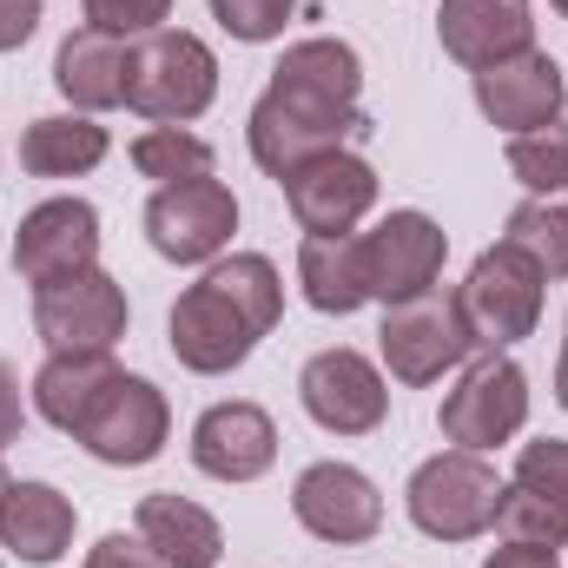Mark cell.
Segmentation results:
<instances>
[{
	"label": "cell",
	"mask_w": 568,
	"mask_h": 568,
	"mask_svg": "<svg viewBox=\"0 0 568 568\" xmlns=\"http://www.w3.org/2000/svg\"><path fill=\"white\" fill-rule=\"evenodd\" d=\"M377 357H384V377L404 390H424V384H443L449 371H463L476 357V331L463 317V297L449 284H429L404 304H384Z\"/></svg>",
	"instance_id": "1"
},
{
	"label": "cell",
	"mask_w": 568,
	"mask_h": 568,
	"mask_svg": "<svg viewBox=\"0 0 568 568\" xmlns=\"http://www.w3.org/2000/svg\"><path fill=\"white\" fill-rule=\"evenodd\" d=\"M219 100V53L185 33V27H159L133 40V87L126 106L145 126H192L205 106Z\"/></svg>",
	"instance_id": "2"
},
{
	"label": "cell",
	"mask_w": 568,
	"mask_h": 568,
	"mask_svg": "<svg viewBox=\"0 0 568 568\" xmlns=\"http://www.w3.org/2000/svg\"><path fill=\"white\" fill-rule=\"evenodd\" d=\"M371 133V113L364 106H324V100H304V93H284L265 80V93L252 100V120H245V140H252V159L258 172L272 179H291L297 165L337 152V145L364 140Z\"/></svg>",
	"instance_id": "3"
},
{
	"label": "cell",
	"mask_w": 568,
	"mask_h": 568,
	"mask_svg": "<svg viewBox=\"0 0 568 568\" xmlns=\"http://www.w3.org/2000/svg\"><path fill=\"white\" fill-rule=\"evenodd\" d=\"M496 503H503V476L489 469V456L476 449H436L429 463L410 469L404 509L429 542H476L496 529Z\"/></svg>",
	"instance_id": "4"
},
{
	"label": "cell",
	"mask_w": 568,
	"mask_h": 568,
	"mask_svg": "<svg viewBox=\"0 0 568 568\" xmlns=\"http://www.w3.org/2000/svg\"><path fill=\"white\" fill-rule=\"evenodd\" d=\"M523 424H529V371L509 351H476L456 371V384L443 390V410H436L443 443L449 449H476V456L509 443Z\"/></svg>",
	"instance_id": "5"
},
{
	"label": "cell",
	"mask_w": 568,
	"mask_h": 568,
	"mask_svg": "<svg viewBox=\"0 0 568 568\" xmlns=\"http://www.w3.org/2000/svg\"><path fill=\"white\" fill-rule=\"evenodd\" d=\"M542 284H549L542 265L523 245H509V239H496L489 252H476L469 278L456 284L463 317L476 331V351H509V344L536 337V324H542Z\"/></svg>",
	"instance_id": "6"
},
{
	"label": "cell",
	"mask_w": 568,
	"mask_h": 568,
	"mask_svg": "<svg viewBox=\"0 0 568 568\" xmlns=\"http://www.w3.org/2000/svg\"><path fill=\"white\" fill-rule=\"evenodd\" d=\"M239 232V199L225 179H172L145 199V239L165 265H212Z\"/></svg>",
	"instance_id": "7"
},
{
	"label": "cell",
	"mask_w": 568,
	"mask_h": 568,
	"mask_svg": "<svg viewBox=\"0 0 568 568\" xmlns=\"http://www.w3.org/2000/svg\"><path fill=\"white\" fill-rule=\"evenodd\" d=\"M126 317H133L126 284L100 265L33 291V337L47 351H113L126 337Z\"/></svg>",
	"instance_id": "8"
},
{
	"label": "cell",
	"mask_w": 568,
	"mask_h": 568,
	"mask_svg": "<svg viewBox=\"0 0 568 568\" xmlns=\"http://www.w3.org/2000/svg\"><path fill=\"white\" fill-rule=\"evenodd\" d=\"M297 404H304L311 424L331 429V436H371L390 417V377L364 351L337 344V351H317L297 371Z\"/></svg>",
	"instance_id": "9"
},
{
	"label": "cell",
	"mask_w": 568,
	"mask_h": 568,
	"mask_svg": "<svg viewBox=\"0 0 568 568\" xmlns=\"http://www.w3.org/2000/svg\"><path fill=\"white\" fill-rule=\"evenodd\" d=\"M258 337H265L258 317H252L245 304H232L212 278L185 284L179 304H172V317H165V344H172V357H179L192 377H225V371H239V364L258 351Z\"/></svg>",
	"instance_id": "10"
},
{
	"label": "cell",
	"mask_w": 568,
	"mask_h": 568,
	"mask_svg": "<svg viewBox=\"0 0 568 568\" xmlns=\"http://www.w3.org/2000/svg\"><path fill=\"white\" fill-rule=\"evenodd\" d=\"M364 245V284H371V304H404L443 278V258H449V232L404 205V212H384L371 232H357Z\"/></svg>",
	"instance_id": "11"
},
{
	"label": "cell",
	"mask_w": 568,
	"mask_h": 568,
	"mask_svg": "<svg viewBox=\"0 0 568 568\" xmlns=\"http://www.w3.org/2000/svg\"><path fill=\"white\" fill-rule=\"evenodd\" d=\"M291 516H297L304 536H317V542H331V549H357V542H371V536L384 529V496H377V483H371L357 463L324 456V463L297 469V483H291Z\"/></svg>",
	"instance_id": "12"
},
{
	"label": "cell",
	"mask_w": 568,
	"mask_h": 568,
	"mask_svg": "<svg viewBox=\"0 0 568 568\" xmlns=\"http://www.w3.org/2000/svg\"><path fill=\"white\" fill-rule=\"evenodd\" d=\"M278 185H284V205H291V219H297L304 239L357 232V225L371 219V205H377V165H371L364 152H351V145H337V152L297 165Z\"/></svg>",
	"instance_id": "13"
},
{
	"label": "cell",
	"mask_w": 568,
	"mask_h": 568,
	"mask_svg": "<svg viewBox=\"0 0 568 568\" xmlns=\"http://www.w3.org/2000/svg\"><path fill=\"white\" fill-rule=\"evenodd\" d=\"M165 436H172V404H165V390L152 377H133V371H120V384L100 397V410L73 429V443L106 469L152 463L165 449Z\"/></svg>",
	"instance_id": "14"
},
{
	"label": "cell",
	"mask_w": 568,
	"mask_h": 568,
	"mask_svg": "<svg viewBox=\"0 0 568 568\" xmlns=\"http://www.w3.org/2000/svg\"><path fill=\"white\" fill-rule=\"evenodd\" d=\"M100 265V212L93 199H40L20 232H13V272L33 284H53V278H73V272H93Z\"/></svg>",
	"instance_id": "15"
},
{
	"label": "cell",
	"mask_w": 568,
	"mask_h": 568,
	"mask_svg": "<svg viewBox=\"0 0 568 568\" xmlns=\"http://www.w3.org/2000/svg\"><path fill=\"white\" fill-rule=\"evenodd\" d=\"M469 80H476V106H483V120H489V126H503V133L556 126V120H562V106H568L562 67H556L542 47L509 53V60H496V67L469 73Z\"/></svg>",
	"instance_id": "16"
},
{
	"label": "cell",
	"mask_w": 568,
	"mask_h": 568,
	"mask_svg": "<svg viewBox=\"0 0 568 568\" xmlns=\"http://www.w3.org/2000/svg\"><path fill=\"white\" fill-rule=\"evenodd\" d=\"M192 463L212 483H258V476H272V463H278V424H272V410L245 404V397L212 404L192 424Z\"/></svg>",
	"instance_id": "17"
},
{
	"label": "cell",
	"mask_w": 568,
	"mask_h": 568,
	"mask_svg": "<svg viewBox=\"0 0 568 568\" xmlns=\"http://www.w3.org/2000/svg\"><path fill=\"white\" fill-rule=\"evenodd\" d=\"M436 40L456 67L483 73V67L536 47V7L529 0H443L436 7Z\"/></svg>",
	"instance_id": "18"
},
{
	"label": "cell",
	"mask_w": 568,
	"mask_h": 568,
	"mask_svg": "<svg viewBox=\"0 0 568 568\" xmlns=\"http://www.w3.org/2000/svg\"><path fill=\"white\" fill-rule=\"evenodd\" d=\"M53 87H60V100L73 106V113H113V106H126V87H133V40H120V33H100V27H73L67 40H60V53H53Z\"/></svg>",
	"instance_id": "19"
},
{
	"label": "cell",
	"mask_w": 568,
	"mask_h": 568,
	"mask_svg": "<svg viewBox=\"0 0 568 568\" xmlns=\"http://www.w3.org/2000/svg\"><path fill=\"white\" fill-rule=\"evenodd\" d=\"M73 529H80V509L73 496H60L53 483L27 476V483H7L0 496V549L27 568H53L73 549Z\"/></svg>",
	"instance_id": "20"
},
{
	"label": "cell",
	"mask_w": 568,
	"mask_h": 568,
	"mask_svg": "<svg viewBox=\"0 0 568 568\" xmlns=\"http://www.w3.org/2000/svg\"><path fill=\"white\" fill-rule=\"evenodd\" d=\"M133 536H140L165 568H219V556H225V529H219V516L199 509V503L179 496V489H152V496H140V509H133Z\"/></svg>",
	"instance_id": "21"
},
{
	"label": "cell",
	"mask_w": 568,
	"mask_h": 568,
	"mask_svg": "<svg viewBox=\"0 0 568 568\" xmlns=\"http://www.w3.org/2000/svg\"><path fill=\"white\" fill-rule=\"evenodd\" d=\"M113 384H120L113 351H47V364L33 371V410H40V424L73 436V429L100 410V397Z\"/></svg>",
	"instance_id": "22"
},
{
	"label": "cell",
	"mask_w": 568,
	"mask_h": 568,
	"mask_svg": "<svg viewBox=\"0 0 568 568\" xmlns=\"http://www.w3.org/2000/svg\"><path fill=\"white\" fill-rule=\"evenodd\" d=\"M272 87L324 100V106H364V53L351 40H337V33L291 40L278 53V67H272Z\"/></svg>",
	"instance_id": "23"
},
{
	"label": "cell",
	"mask_w": 568,
	"mask_h": 568,
	"mask_svg": "<svg viewBox=\"0 0 568 568\" xmlns=\"http://www.w3.org/2000/svg\"><path fill=\"white\" fill-rule=\"evenodd\" d=\"M297 291L311 311L324 317H351L371 304V284H364V245L357 232H337V239H304L297 245Z\"/></svg>",
	"instance_id": "24"
},
{
	"label": "cell",
	"mask_w": 568,
	"mask_h": 568,
	"mask_svg": "<svg viewBox=\"0 0 568 568\" xmlns=\"http://www.w3.org/2000/svg\"><path fill=\"white\" fill-rule=\"evenodd\" d=\"M106 152H113V140H106V126L93 113H47V120H33L20 133V165L33 179H80Z\"/></svg>",
	"instance_id": "25"
},
{
	"label": "cell",
	"mask_w": 568,
	"mask_h": 568,
	"mask_svg": "<svg viewBox=\"0 0 568 568\" xmlns=\"http://www.w3.org/2000/svg\"><path fill=\"white\" fill-rule=\"evenodd\" d=\"M205 278L219 284L232 304H245V311L258 317V331H265V337L278 331V317H284V278H278V265H272L265 252H232V258H212V265H205Z\"/></svg>",
	"instance_id": "26"
},
{
	"label": "cell",
	"mask_w": 568,
	"mask_h": 568,
	"mask_svg": "<svg viewBox=\"0 0 568 568\" xmlns=\"http://www.w3.org/2000/svg\"><path fill=\"white\" fill-rule=\"evenodd\" d=\"M509 245H523L542 278H568V192H549V199H523L503 225Z\"/></svg>",
	"instance_id": "27"
},
{
	"label": "cell",
	"mask_w": 568,
	"mask_h": 568,
	"mask_svg": "<svg viewBox=\"0 0 568 568\" xmlns=\"http://www.w3.org/2000/svg\"><path fill=\"white\" fill-rule=\"evenodd\" d=\"M503 165H509V179H516L529 199L568 192V120H556V126H536V133H509V145H503Z\"/></svg>",
	"instance_id": "28"
},
{
	"label": "cell",
	"mask_w": 568,
	"mask_h": 568,
	"mask_svg": "<svg viewBox=\"0 0 568 568\" xmlns=\"http://www.w3.org/2000/svg\"><path fill=\"white\" fill-rule=\"evenodd\" d=\"M496 536L516 542V549H568V509L523 489V483H503V503H496Z\"/></svg>",
	"instance_id": "29"
},
{
	"label": "cell",
	"mask_w": 568,
	"mask_h": 568,
	"mask_svg": "<svg viewBox=\"0 0 568 568\" xmlns=\"http://www.w3.org/2000/svg\"><path fill=\"white\" fill-rule=\"evenodd\" d=\"M126 159H133V172L152 179V185L205 179V172H212V140H199V133H185V126H145Z\"/></svg>",
	"instance_id": "30"
},
{
	"label": "cell",
	"mask_w": 568,
	"mask_h": 568,
	"mask_svg": "<svg viewBox=\"0 0 568 568\" xmlns=\"http://www.w3.org/2000/svg\"><path fill=\"white\" fill-rule=\"evenodd\" d=\"M80 20L120 40H145L159 27H172V0H80Z\"/></svg>",
	"instance_id": "31"
},
{
	"label": "cell",
	"mask_w": 568,
	"mask_h": 568,
	"mask_svg": "<svg viewBox=\"0 0 568 568\" xmlns=\"http://www.w3.org/2000/svg\"><path fill=\"white\" fill-rule=\"evenodd\" d=\"M509 483H523V489H536V496H549V503H562V509H568V436L523 443V449H516V476H509Z\"/></svg>",
	"instance_id": "32"
},
{
	"label": "cell",
	"mask_w": 568,
	"mask_h": 568,
	"mask_svg": "<svg viewBox=\"0 0 568 568\" xmlns=\"http://www.w3.org/2000/svg\"><path fill=\"white\" fill-rule=\"evenodd\" d=\"M291 13H297V0H212V20H219L232 40H245V47L278 40Z\"/></svg>",
	"instance_id": "33"
},
{
	"label": "cell",
	"mask_w": 568,
	"mask_h": 568,
	"mask_svg": "<svg viewBox=\"0 0 568 568\" xmlns=\"http://www.w3.org/2000/svg\"><path fill=\"white\" fill-rule=\"evenodd\" d=\"M87 568H165L152 549H145L140 536H126V529H113V536H100L93 549H87Z\"/></svg>",
	"instance_id": "34"
},
{
	"label": "cell",
	"mask_w": 568,
	"mask_h": 568,
	"mask_svg": "<svg viewBox=\"0 0 568 568\" xmlns=\"http://www.w3.org/2000/svg\"><path fill=\"white\" fill-rule=\"evenodd\" d=\"M40 0H0V53H20L33 33H40Z\"/></svg>",
	"instance_id": "35"
},
{
	"label": "cell",
	"mask_w": 568,
	"mask_h": 568,
	"mask_svg": "<svg viewBox=\"0 0 568 568\" xmlns=\"http://www.w3.org/2000/svg\"><path fill=\"white\" fill-rule=\"evenodd\" d=\"M20 424H27V404H20V377L0 364V449L20 443Z\"/></svg>",
	"instance_id": "36"
},
{
	"label": "cell",
	"mask_w": 568,
	"mask_h": 568,
	"mask_svg": "<svg viewBox=\"0 0 568 568\" xmlns=\"http://www.w3.org/2000/svg\"><path fill=\"white\" fill-rule=\"evenodd\" d=\"M483 568H562L556 549H516V542H503V549H489Z\"/></svg>",
	"instance_id": "37"
},
{
	"label": "cell",
	"mask_w": 568,
	"mask_h": 568,
	"mask_svg": "<svg viewBox=\"0 0 568 568\" xmlns=\"http://www.w3.org/2000/svg\"><path fill=\"white\" fill-rule=\"evenodd\" d=\"M556 404L568 410V324H562V357H556Z\"/></svg>",
	"instance_id": "38"
},
{
	"label": "cell",
	"mask_w": 568,
	"mask_h": 568,
	"mask_svg": "<svg viewBox=\"0 0 568 568\" xmlns=\"http://www.w3.org/2000/svg\"><path fill=\"white\" fill-rule=\"evenodd\" d=\"M7 483H13V476H7V463H0V496H7Z\"/></svg>",
	"instance_id": "39"
},
{
	"label": "cell",
	"mask_w": 568,
	"mask_h": 568,
	"mask_svg": "<svg viewBox=\"0 0 568 568\" xmlns=\"http://www.w3.org/2000/svg\"><path fill=\"white\" fill-rule=\"evenodd\" d=\"M549 7H556V13H562V20H568V0H549Z\"/></svg>",
	"instance_id": "40"
}]
</instances>
